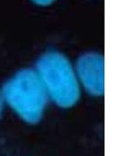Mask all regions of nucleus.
<instances>
[{
    "mask_svg": "<svg viewBox=\"0 0 116 156\" xmlns=\"http://www.w3.org/2000/svg\"><path fill=\"white\" fill-rule=\"evenodd\" d=\"M33 1L37 4V5H40V6H47L50 5L53 1L55 0H33Z\"/></svg>",
    "mask_w": 116,
    "mask_h": 156,
    "instance_id": "4",
    "label": "nucleus"
},
{
    "mask_svg": "<svg viewBox=\"0 0 116 156\" xmlns=\"http://www.w3.org/2000/svg\"><path fill=\"white\" fill-rule=\"evenodd\" d=\"M2 111H3V99L1 95H0V114L2 113Z\"/></svg>",
    "mask_w": 116,
    "mask_h": 156,
    "instance_id": "5",
    "label": "nucleus"
},
{
    "mask_svg": "<svg viewBox=\"0 0 116 156\" xmlns=\"http://www.w3.org/2000/svg\"><path fill=\"white\" fill-rule=\"evenodd\" d=\"M8 104L29 124L38 123L43 116L47 101V92L39 75L25 69L17 73L3 88Z\"/></svg>",
    "mask_w": 116,
    "mask_h": 156,
    "instance_id": "1",
    "label": "nucleus"
},
{
    "mask_svg": "<svg viewBox=\"0 0 116 156\" xmlns=\"http://www.w3.org/2000/svg\"><path fill=\"white\" fill-rule=\"evenodd\" d=\"M77 73L85 88L93 96L104 94V58L96 52L82 55L77 62Z\"/></svg>",
    "mask_w": 116,
    "mask_h": 156,
    "instance_id": "3",
    "label": "nucleus"
},
{
    "mask_svg": "<svg viewBox=\"0 0 116 156\" xmlns=\"http://www.w3.org/2000/svg\"><path fill=\"white\" fill-rule=\"evenodd\" d=\"M37 73L54 102L62 108L73 106L80 88L68 58L58 51L43 54L36 63Z\"/></svg>",
    "mask_w": 116,
    "mask_h": 156,
    "instance_id": "2",
    "label": "nucleus"
}]
</instances>
